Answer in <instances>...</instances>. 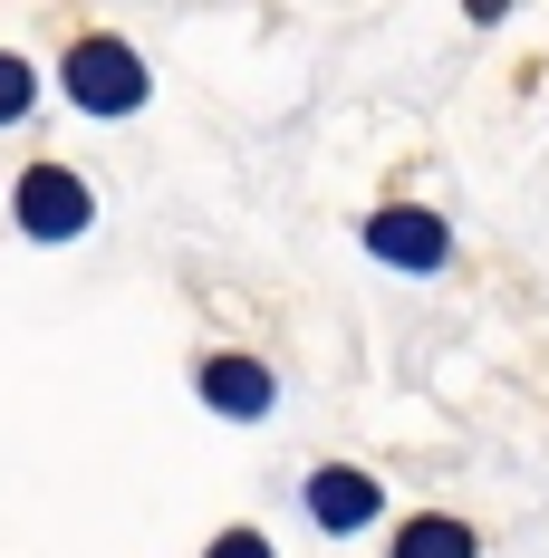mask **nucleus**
<instances>
[{
  "mask_svg": "<svg viewBox=\"0 0 549 558\" xmlns=\"http://www.w3.org/2000/svg\"><path fill=\"white\" fill-rule=\"evenodd\" d=\"M68 97L87 116H135L145 107V58L126 49V39H107V29H87L68 49Z\"/></svg>",
  "mask_w": 549,
  "mask_h": 558,
  "instance_id": "f257e3e1",
  "label": "nucleus"
},
{
  "mask_svg": "<svg viewBox=\"0 0 549 558\" xmlns=\"http://www.w3.org/2000/svg\"><path fill=\"white\" fill-rule=\"evenodd\" d=\"M10 203H20V231H29V241H77V231L97 222V203H87V183H77L68 165H29V173H20V193H10Z\"/></svg>",
  "mask_w": 549,
  "mask_h": 558,
  "instance_id": "f03ea898",
  "label": "nucleus"
},
{
  "mask_svg": "<svg viewBox=\"0 0 549 558\" xmlns=\"http://www.w3.org/2000/svg\"><path fill=\"white\" fill-rule=\"evenodd\" d=\"M367 251L395 260V270H443V260H453V231H443L434 213H415V203H395V213L367 222Z\"/></svg>",
  "mask_w": 549,
  "mask_h": 558,
  "instance_id": "7ed1b4c3",
  "label": "nucleus"
},
{
  "mask_svg": "<svg viewBox=\"0 0 549 558\" xmlns=\"http://www.w3.org/2000/svg\"><path fill=\"white\" fill-rule=\"evenodd\" d=\"M377 510H385V492L367 472H347V462H319V472H309V520H319V530H367Z\"/></svg>",
  "mask_w": 549,
  "mask_h": 558,
  "instance_id": "20e7f679",
  "label": "nucleus"
},
{
  "mask_svg": "<svg viewBox=\"0 0 549 558\" xmlns=\"http://www.w3.org/2000/svg\"><path fill=\"white\" fill-rule=\"evenodd\" d=\"M203 404H213V414H241V424L271 414V366H251V356H213V366H203Z\"/></svg>",
  "mask_w": 549,
  "mask_h": 558,
  "instance_id": "39448f33",
  "label": "nucleus"
},
{
  "mask_svg": "<svg viewBox=\"0 0 549 558\" xmlns=\"http://www.w3.org/2000/svg\"><path fill=\"white\" fill-rule=\"evenodd\" d=\"M482 539L463 530V520H443V510H425V520H405L395 530V558H473Z\"/></svg>",
  "mask_w": 549,
  "mask_h": 558,
  "instance_id": "423d86ee",
  "label": "nucleus"
},
{
  "mask_svg": "<svg viewBox=\"0 0 549 558\" xmlns=\"http://www.w3.org/2000/svg\"><path fill=\"white\" fill-rule=\"evenodd\" d=\"M29 97H39L29 58H0V125H10V116H29Z\"/></svg>",
  "mask_w": 549,
  "mask_h": 558,
  "instance_id": "0eeeda50",
  "label": "nucleus"
},
{
  "mask_svg": "<svg viewBox=\"0 0 549 558\" xmlns=\"http://www.w3.org/2000/svg\"><path fill=\"white\" fill-rule=\"evenodd\" d=\"M203 558H271V539H261V530H222Z\"/></svg>",
  "mask_w": 549,
  "mask_h": 558,
  "instance_id": "6e6552de",
  "label": "nucleus"
}]
</instances>
